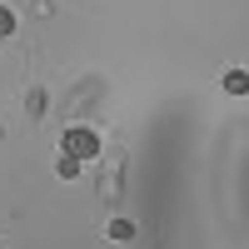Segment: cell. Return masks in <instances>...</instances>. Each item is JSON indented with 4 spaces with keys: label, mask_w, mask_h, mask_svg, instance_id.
Returning a JSON list of instances; mask_svg holds the SVG:
<instances>
[{
    "label": "cell",
    "mask_w": 249,
    "mask_h": 249,
    "mask_svg": "<svg viewBox=\"0 0 249 249\" xmlns=\"http://www.w3.org/2000/svg\"><path fill=\"white\" fill-rule=\"evenodd\" d=\"M25 110H30V120H40V110H45V90H40V85L25 95Z\"/></svg>",
    "instance_id": "6"
},
{
    "label": "cell",
    "mask_w": 249,
    "mask_h": 249,
    "mask_svg": "<svg viewBox=\"0 0 249 249\" xmlns=\"http://www.w3.org/2000/svg\"><path fill=\"white\" fill-rule=\"evenodd\" d=\"M80 170H85V164H80L75 155H65V150H60V160H55V175H60V179H80Z\"/></svg>",
    "instance_id": "3"
},
{
    "label": "cell",
    "mask_w": 249,
    "mask_h": 249,
    "mask_svg": "<svg viewBox=\"0 0 249 249\" xmlns=\"http://www.w3.org/2000/svg\"><path fill=\"white\" fill-rule=\"evenodd\" d=\"M105 239L130 244V239H135V219H110V224H105Z\"/></svg>",
    "instance_id": "2"
},
{
    "label": "cell",
    "mask_w": 249,
    "mask_h": 249,
    "mask_svg": "<svg viewBox=\"0 0 249 249\" xmlns=\"http://www.w3.org/2000/svg\"><path fill=\"white\" fill-rule=\"evenodd\" d=\"M60 150L75 155L80 164H90V160L105 155V144H100V130H90V124H70V130L60 135Z\"/></svg>",
    "instance_id": "1"
},
{
    "label": "cell",
    "mask_w": 249,
    "mask_h": 249,
    "mask_svg": "<svg viewBox=\"0 0 249 249\" xmlns=\"http://www.w3.org/2000/svg\"><path fill=\"white\" fill-rule=\"evenodd\" d=\"M224 90H230V95H249V75L234 65V70H224Z\"/></svg>",
    "instance_id": "4"
},
{
    "label": "cell",
    "mask_w": 249,
    "mask_h": 249,
    "mask_svg": "<svg viewBox=\"0 0 249 249\" xmlns=\"http://www.w3.org/2000/svg\"><path fill=\"white\" fill-rule=\"evenodd\" d=\"M15 25H20L15 10H10V5H0V40H10V35H15Z\"/></svg>",
    "instance_id": "5"
}]
</instances>
